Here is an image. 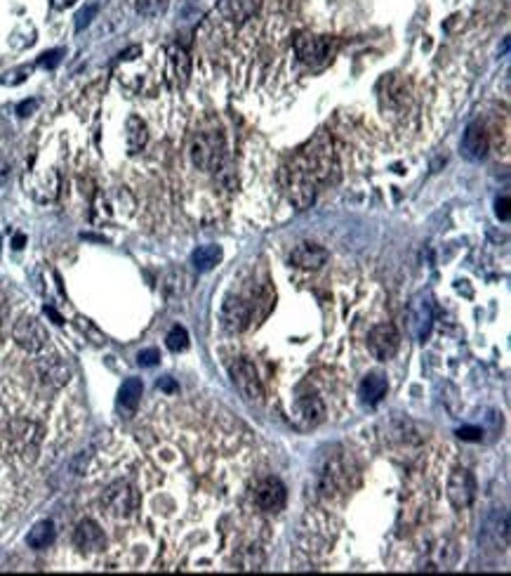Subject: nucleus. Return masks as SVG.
Instances as JSON below:
<instances>
[{"label":"nucleus","mask_w":511,"mask_h":576,"mask_svg":"<svg viewBox=\"0 0 511 576\" xmlns=\"http://www.w3.org/2000/svg\"><path fill=\"white\" fill-rule=\"evenodd\" d=\"M38 374L45 383H49L52 387H64L68 381H71V371L61 359L57 357H47L38 362Z\"/></svg>","instance_id":"obj_17"},{"label":"nucleus","mask_w":511,"mask_h":576,"mask_svg":"<svg viewBox=\"0 0 511 576\" xmlns=\"http://www.w3.org/2000/svg\"><path fill=\"white\" fill-rule=\"evenodd\" d=\"M252 501L259 510L264 512H278L285 505V487L276 477H264L252 489Z\"/></svg>","instance_id":"obj_8"},{"label":"nucleus","mask_w":511,"mask_h":576,"mask_svg":"<svg viewBox=\"0 0 511 576\" xmlns=\"http://www.w3.org/2000/svg\"><path fill=\"white\" fill-rule=\"evenodd\" d=\"M10 172H12V168H10L8 161H0V184L8 182V179H10Z\"/></svg>","instance_id":"obj_37"},{"label":"nucleus","mask_w":511,"mask_h":576,"mask_svg":"<svg viewBox=\"0 0 511 576\" xmlns=\"http://www.w3.org/2000/svg\"><path fill=\"white\" fill-rule=\"evenodd\" d=\"M73 543L76 548H80L83 553H102L107 548V536H104L102 526L92 519H83L76 531H73Z\"/></svg>","instance_id":"obj_12"},{"label":"nucleus","mask_w":511,"mask_h":576,"mask_svg":"<svg viewBox=\"0 0 511 576\" xmlns=\"http://www.w3.org/2000/svg\"><path fill=\"white\" fill-rule=\"evenodd\" d=\"M259 0H220V12L227 20H231L236 24L250 20V17L257 12Z\"/></svg>","instance_id":"obj_19"},{"label":"nucleus","mask_w":511,"mask_h":576,"mask_svg":"<svg viewBox=\"0 0 511 576\" xmlns=\"http://www.w3.org/2000/svg\"><path fill=\"white\" fill-rule=\"evenodd\" d=\"M398 343H401L398 331L394 324H389V321L377 324L370 333H367V348H370L372 357L379 359V362H389V359L396 355Z\"/></svg>","instance_id":"obj_6"},{"label":"nucleus","mask_w":511,"mask_h":576,"mask_svg":"<svg viewBox=\"0 0 511 576\" xmlns=\"http://www.w3.org/2000/svg\"><path fill=\"white\" fill-rule=\"evenodd\" d=\"M29 191L38 201H52L59 191V175L54 170H47L38 182H29Z\"/></svg>","instance_id":"obj_21"},{"label":"nucleus","mask_w":511,"mask_h":576,"mask_svg":"<svg viewBox=\"0 0 511 576\" xmlns=\"http://www.w3.org/2000/svg\"><path fill=\"white\" fill-rule=\"evenodd\" d=\"M36 109H38V100H26V102H22L20 107H17V114H20V116H24V119H26V116H31V114H33Z\"/></svg>","instance_id":"obj_34"},{"label":"nucleus","mask_w":511,"mask_h":576,"mask_svg":"<svg viewBox=\"0 0 511 576\" xmlns=\"http://www.w3.org/2000/svg\"><path fill=\"white\" fill-rule=\"evenodd\" d=\"M52 541H54V522H49V519H43V522L33 524V529H31L26 536V543L36 550L47 548Z\"/></svg>","instance_id":"obj_25"},{"label":"nucleus","mask_w":511,"mask_h":576,"mask_svg":"<svg viewBox=\"0 0 511 576\" xmlns=\"http://www.w3.org/2000/svg\"><path fill=\"white\" fill-rule=\"evenodd\" d=\"M189 288H191V276L182 269H172L170 274L163 279V290L167 295H172V298L189 293Z\"/></svg>","instance_id":"obj_26"},{"label":"nucleus","mask_w":511,"mask_h":576,"mask_svg":"<svg viewBox=\"0 0 511 576\" xmlns=\"http://www.w3.org/2000/svg\"><path fill=\"white\" fill-rule=\"evenodd\" d=\"M165 345L172 352H182V350L189 348V333H186V328L172 326V331L167 333V338H165Z\"/></svg>","instance_id":"obj_29"},{"label":"nucleus","mask_w":511,"mask_h":576,"mask_svg":"<svg viewBox=\"0 0 511 576\" xmlns=\"http://www.w3.org/2000/svg\"><path fill=\"white\" fill-rule=\"evenodd\" d=\"M457 435L462 437V439H466V442H478L483 432L478 430V427H462V430H459Z\"/></svg>","instance_id":"obj_33"},{"label":"nucleus","mask_w":511,"mask_h":576,"mask_svg":"<svg viewBox=\"0 0 511 576\" xmlns=\"http://www.w3.org/2000/svg\"><path fill=\"white\" fill-rule=\"evenodd\" d=\"M488 147H490V140H488V133H485V128L481 126V123H471V126L466 128L464 138H462V154H464V158L483 161L485 154H488Z\"/></svg>","instance_id":"obj_14"},{"label":"nucleus","mask_w":511,"mask_h":576,"mask_svg":"<svg viewBox=\"0 0 511 576\" xmlns=\"http://www.w3.org/2000/svg\"><path fill=\"white\" fill-rule=\"evenodd\" d=\"M432 326H434V312L429 300L415 298L410 302V328H413V336L420 340V343H425L429 333H432Z\"/></svg>","instance_id":"obj_13"},{"label":"nucleus","mask_w":511,"mask_h":576,"mask_svg":"<svg viewBox=\"0 0 511 576\" xmlns=\"http://www.w3.org/2000/svg\"><path fill=\"white\" fill-rule=\"evenodd\" d=\"M167 5H170V0H137L135 8L142 17H146V20H155V17L165 15Z\"/></svg>","instance_id":"obj_28"},{"label":"nucleus","mask_w":511,"mask_h":576,"mask_svg":"<svg viewBox=\"0 0 511 576\" xmlns=\"http://www.w3.org/2000/svg\"><path fill=\"white\" fill-rule=\"evenodd\" d=\"M142 390H144V385H142L139 378H128L121 385V390H118V404L125 411H135L142 399Z\"/></svg>","instance_id":"obj_24"},{"label":"nucleus","mask_w":511,"mask_h":576,"mask_svg":"<svg viewBox=\"0 0 511 576\" xmlns=\"http://www.w3.org/2000/svg\"><path fill=\"white\" fill-rule=\"evenodd\" d=\"M292 165H297L302 172L319 182H328L330 172L335 170V154H333V142H330L328 133H319L314 140L297 154Z\"/></svg>","instance_id":"obj_1"},{"label":"nucleus","mask_w":511,"mask_h":576,"mask_svg":"<svg viewBox=\"0 0 511 576\" xmlns=\"http://www.w3.org/2000/svg\"><path fill=\"white\" fill-rule=\"evenodd\" d=\"M61 54H64V50H49V52H45L38 59V66H45V69H54V66H57L59 61H61Z\"/></svg>","instance_id":"obj_32"},{"label":"nucleus","mask_w":511,"mask_h":576,"mask_svg":"<svg viewBox=\"0 0 511 576\" xmlns=\"http://www.w3.org/2000/svg\"><path fill=\"white\" fill-rule=\"evenodd\" d=\"M97 12H99V5H95V3L85 5V8L76 15V31H83V29L90 27L92 20L97 17Z\"/></svg>","instance_id":"obj_30"},{"label":"nucleus","mask_w":511,"mask_h":576,"mask_svg":"<svg viewBox=\"0 0 511 576\" xmlns=\"http://www.w3.org/2000/svg\"><path fill=\"white\" fill-rule=\"evenodd\" d=\"M12 244H15V249L20 251V249H24V244H26V237H24V234H17V237H15V241H12Z\"/></svg>","instance_id":"obj_40"},{"label":"nucleus","mask_w":511,"mask_h":576,"mask_svg":"<svg viewBox=\"0 0 511 576\" xmlns=\"http://www.w3.org/2000/svg\"><path fill=\"white\" fill-rule=\"evenodd\" d=\"M167 80H170L172 88H186V83H189V76H191V59H189V52L184 50L182 45H170L167 47Z\"/></svg>","instance_id":"obj_10"},{"label":"nucleus","mask_w":511,"mask_h":576,"mask_svg":"<svg viewBox=\"0 0 511 576\" xmlns=\"http://www.w3.org/2000/svg\"><path fill=\"white\" fill-rule=\"evenodd\" d=\"M12 338H15V343L26 352H40L47 343V331L43 328V324L38 319L22 317V319L15 321Z\"/></svg>","instance_id":"obj_7"},{"label":"nucleus","mask_w":511,"mask_h":576,"mask_svg":"<svg viewBox=\"0 0 511 576\" xmlns=\"http://www.w3.org/2000/svg\"><path fill=\"white\" fill-rule=\"evenodd\" d=\"M285 175H288V179L283 182V187H285L288 199L295 203L299 210L309 208L316 199V182L307 175V172L299 170L297 165H290V168L285 170Z\"/></svg>","instance_id":"obj_5"},{"label":"nucleus","mask_w":511,"mask_h":576,"mask_svg":"<svg viewBox=\"0 0 511 576\" xmlns=\"http://www.w3.org/2000/svg\"><path fill=\"white\" fill-rule=\"evenodd\" d=\"M158 387L165 390V392H174V390H177V385H174L170 378H160V381H158Z\"/></svg>","instance_id":"obj_39"},{"label":"nucleus","mask_w":511,"mask_h":576,"mask_svg":"<svg viewBox=\"0 0 511 576\" xmlns=\"http://www.w3.org/2000/svg\"><path fill=\"white\" fill-rule=\"evenodd\" d=\"M297 411L307 425H319L326 420V404H323L319 394H311V392L302 394V397L297 399Z\"/></svg>","instance_id":"obj_18"},{"label":"nucleus","mask_w":511,"mask_h":576,"mask_svg":"<svg viewBox=\"0 0 511 576\" xmlns=\"http://www.w3.org/2000/svg\"><path fill=\"white\" fill-rule=\"evenodd\" d=\"M473 496H476V480L469 470L459 468L455 470L448 480V501L452 503V508L457 510H464L473 503Z\"/></svg>","instance_id":"obj_9"},{"label":"nucleus","mask_w":511,"mask_h":576,"mask_svg":"<svg viewBox=\"0 0 511 576\" xmlns=\"http://www.w3.org/2000/svg\"><path fill=\"white\" fill-rule=\"evenodd\" d=\"M290 263L299 269H319L328 263V251L319 244H299L290 253Z\"/></svg>","instance_id":"obj_15"},{"label":"nucleus","mask_w":511,"mask_h":576,"mask_svg":"<svg viewBox=\"0 0 511 576\" xmlns=\"http://www.w3.org/2000/svg\"><path fill=\"white\" fill-rule=\"evenodd\" d=\"M137 362H139V367H155V364L160 362V352L158 350H142L139 355H137Z\"/></svg>","instance_id":"obj_31"},{"label":"nucleus","mask_w":511,"mask_h":576,"mask_svg":"<svg viewBox=\"0 0 511 576\" xmlns=\"http://www.w3.org/2000/svg\"><path fill=\"white\" fill-rule=\"evenodd\" d=\"M78 0H49V5H52L54 10H68L71 5H76Z\"/></svg>","instance_id":"obj_38"},{"label":"nucleus","mask_w":511,"mask_h":576,"mask_svg":"<svg viewBox=\"0 0 511 576\" xmlns=\"http://www.w3.org/2000/svg\"><path fill=\"white\" fill-rule=\"evenodd\" d=\"M231 378H234L236 387L241 390V394L247 401H252V404H261V401H264V385H261V378L252 362H247V359H236L231 364Z\"/></svg>","instance_id":"obj_4"},{"label":"nucleus","mask_w":511,"mask_h":576,"mask_svg":"<svg viewBox=\"0 0 511 576\" xmlns=\"http://www.w3.org/2000/svg\"><path fill=\"white\" fill-rule=\"evenodd\" d=\"M191 263H193V267H196L198 272H210V269H215L217 265L222 263V249H220V246H215V244L201 246V249L193 251Z\"/></svg>","instance_id":"obj_23"},{"label":"nucleus","mask_w":511,"mask_h":576,"mask_svg":"<svg viewBox=\"0 0 511 576\" xmlns=\"http://www.w3.org/2000/svg\"><path fill=\"white\" fill-rule=\"evenodd\" d=\"M102 505L111 517L123 519V517H130L137 510V505H139V496H137V492L132 489L130 482L116 480V482H111L107 489H104Z\"/></svg>","instance_id":"obj_3"},{"label":"nucleus","mask_w":511,"mask_h":576,"mask_svg":"<svg viewBox=\"0 0 511 576\" xmlns=\"http://www.w3.org/2000/svg\"><path fill=\"white\" fill-rule=\"evenodd\" d=\"M125 130H128V135H125V140H128V152H130V154H139V152L146 147V140H148V133H146L144 121H142L139 116H130Z\"/></svg>","instance_id":"obj_22"},{"label":"nucleus","mask_w":511,"mask_h":576,"mask_svg":"<svg viewBox=\"0 0 511 576\" xmlns=\"http://www.w3.org/2000/svg\"><path fill=\"white\" fill-rule=\"evenodd\" d=\"M29 71H31V69H20V71H12L10 76H15V78L5 80V85H17V83H22V80H26Z\"/></svg>","instance_id":"obj_36"},{"label":"nucleus","mask_w":511,"mask_h":576,"mask_svg":"<svg viewBox=\"0 0 511 576\" xmlns=\"http://www.w3.org/2000/svg\"><path fill=\"white\" fill-rule=\"evenodd\" d=\"M488 534L495 538V543L502 541V546L507 548L509 546V515L504 510H497L495 515L488 519Z\"/></svg>","instance_id":"obj_27"},{"label":"nucleus","mask_w":511,"mask_h":576,"mask_svg":"<svg viewBox=\"0 0 511 576\" xmlns=\"http://www.w3.org/2000/svg\"><path fill=\"white\" fill-rule=\"evenodd\" d=\"M189 156L193 161V165L205 172H213L217 168H222L224 156H227V147H224L222 133H217V130L198 133L196 138L191 140Z\"/></svg>","instance_id":"obj_2"},{"label":"nucleus","mask_w":511,"mask_h":576,"mask_svg":"<svg viewBox=\"0 0 511 576\" xmlns=\"http://www.w3.org/2000/svg\"><path fill=\"white\" fill-rule=\"evenodd\" d=\"M295 52L297 57L309 66H319L328 57V40L314 34H297L295 36Z\"/></svg>","instance_id":"obj_11"},{"label":"nucleus","mask_w":511,"mask_h":576,"mask_svg":"<svg viewBox=\"0 0 511 576\" xmlns=\"http://www.w3.org/2000/svg\"><path fill=\"white\" fill-rule=\"evenodd\" d=\"M247 324H250V307L247 302H243L241 298H229L222 307V326L231 333L243 331Z\"/></svg>","instance_id":"obj_16"},{"label":"nucleus","mask_w":511,"mask_h":576,"mask_svg":"<svg viewBox=\"0 0 511 576\" xmlns=\"http://www.w3.org/2000/svg\"><path fill=\"white\" fill-rule=\"evenodd\" d=\"M386 390H389V383H386V376L382 374H370L363 378V383H360V399L365 401V404H377L379 399L386 394Z\"/></svg>","instance_id":"obj_20"},{"label":"nucleus","mask_w":511,"mask_h":576,"mask_svg":"<svg viewBox=\"0 0 511 576\" xmlns=\"http://www.w3.org/2000/svg\"><path fill=\"white\" fill-rule=\"evenodd\" d=\"M497 218H500V220H509V199H507V196L497 201Z\"/></svg>","instance_id":"obj_35"}]
</instances>
